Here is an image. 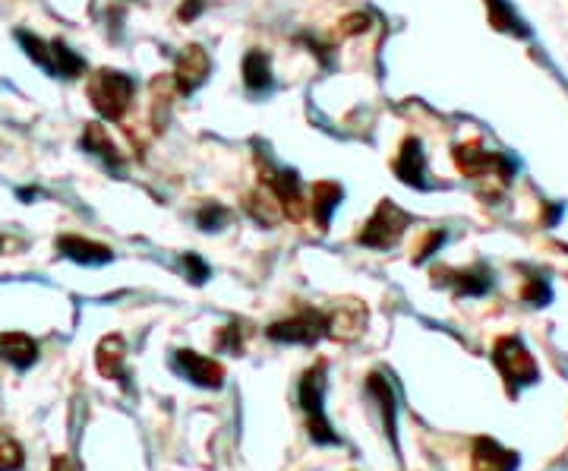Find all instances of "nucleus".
Returning <instances> with one entry per match:
<instances>
[{"mask_svg":"<svg viewBox=\"0 0 568 471\" xmlns=\"http://www.w3.org/2000/svg\"><path fill=\"white\" fill-rule=\"evenodd\" d=\"M408 228V215H404L395 203H382L376 209L373 219L363 225V231L357 234V241L363 247H373V250H385V247H395L398 238Z\"/></svg>","mask_w":568,"mask_h":471,"instance_id":"3","label":"nucleus"},{"mask_svg":"<svg viewBox=\"0 0 568 471\" xmlns=\"http://www.w3.org/2000/svg\"><path fill=\"white\" fill-rule=\"evenodd\" d=\"M184 263H187L190 272H193V282H202V279H206V266H202L196 257H184Z\"/></svg>","mask_w":568,"mask_h":471,"instance_id":"18","label":"nucleus"},{"mask_svg":"<svg viewBox=\"0 0 568 471\" xmlns=\"http://www.w3.org/2000/svg\"><path fill=\"white\" fill-rule=\"evenodd\" d=\"M326 317H329V336L344 342L357 339L363 332V323H367V313H363L360 304H341L332 313H326Z\"/></svg>","mask_w":568,"mask_h":471,"instance_id":"7","label":"nucleus"},{"mask_svg":"<svg viewBox=\"0 0 568 471\" xmlns=\"http://www.w3.org/2000/svg\"><path fill=\"white\" fill-rule=\"evenodd\" d=\"M174 364H177L180 374H184V377H187L190 383H196V386L218 389L221 383H225V367H221L218 361H212V358L196 355V351H177Z\"/></svg>","mask_w":568,"mask_h":471,"instance_id":"5","label":"nucleus"},{"mask_svg":"<svg viewBox=\"0 0 568 471\" xmlns=\"http://www.w3.org/2000/svg\"><path fill=\"white\" fill-rule=\"evenodd\" d=\"M322 396H326V364H316L307 370V377L300 383V402L307 411V430L316 443H338V434L332 430L326 411H322Z\"/></svg>","mask_w":568,"mask_h":471,"instance_id":"1","label":"nucleus"},{"mask_svg":"<svg viewBox=\"0 0 568 471\" xmlns=\"http://www.w3.org/2000/svg\"><path fill=\"white\" fill-rule=\"evenodd\" d=\"M19 465H23V449L10 437H0V471H16Z\"/></svg>","mask_w":568,"mask_h":471,"instance_id":"16","label":"nucleus"},{"mask_svg":"<svg viewBox=\"0 0 568 471\" xmlns=\"http://www.w3.org/2000/svg\"><path fill=\"white\" fill-rule=\"evenodd\" d=\"M329 332V317L322 310H300L297 317L281 320L269 326V339L275 342H300V345H313Z\"/></svg>","mask_w":568,"mask_h":471,"instance_id":"4","label":"nucleus"},{"mask_svg":"<svg viewBox=\"0 0 568 471\" xmlns=\"http://www.w3.org/2000/svg\"><path fill=\"white\" fill-rule=\"evenodd\" d=\"M124 342H120L117 336H111V339H105L101 342V348H98V370L105 377H120L124 380Z\"/></svg>","mask_w":568,"mask_h":471,"instance_id":"12","label":"nucleus"},{"mask_svg":"<svg viewBox=\"0 0 568 471\" xmlns=\"http://www.w3.org/2000/svg\"><path fill=\"white\" fill-rule=\"evenodd\" d=\"M199 4H202V0H190V7H187V10H180V16H187V19H190V16H196Z\"/></svg>","mask_w":568,"mask_h":471,"instance_id":"20","label":"nucleus"},{"mask_svg":"<svg viewBox=\"0 0 568 471\" xmlns=\"http://www.w3.org/2000/svg\"><path fill=\"white\" fill-rule=\"evenodd\" d=\"M89 98H92V105L98 108V114H105L108 121H117V117L130 108V98H133L130 76L114 73V70L95 73L92 83H89Z\"/></svg>","mask_w":568,"mask_h":471,"instance_id":"2","label":"nucleus"},{"mask_svg":"<svg viewBox=\"0 0 568 471\" xmlns=\"http://www.w3.org/2000/svg\"><path fill=\"white\" fill-rule=\"evenodd\" d=\"M367 389H370V396H376V399H379L382 418L389 421L385 427H389V437H392V443H395V396H392V386L385 383L379 374H373V377H370V383H367Z\"/></svg>","mask_w":568,"mask_h":471,"instance_id":"14","label":"nucleus"},{"mask_svg":"<svg viewBox=\"0 0 568 471\" xmlns=\"http://www.w3.org/2000/svg\"><path fill=\"white\" fill-rule=\"evenodd\" d=\"M209 76V54L202 48H187L184 54H180L177 61V89L180 92H193L199 89L202 83H206Z\"/></svg>","mask_w":568,"mask_h":471,"instance_id":"6","label":"nucleus"},{"mask_svg":"<svg viewBox=\"0 0 568 471\" xmlns=\"http://www.w3.org/2000/svg\"><path fill=\"white\" fill-rule=\"evenodd\" d=\"M225 222H228V209H221L215 203H209L206 209L199 212V225L206 228V231H215V228H221Z\"/></svg>","mask_w":568,"mask_h":471,"instance_id":"17","label":"nucleus"},{"mask_svg":"<svg viewBox=\"0 0 568 471\" xmlns=\"http://www.w3.org/2000/svg\"><path fill=\"white\" fill-rule=\"evenodd\" d=\"M83 143H86L92 152H98L101 159H111V162L120 159L117 149H114V143H111V136H108V130L101 127V124H89V130H86V136H83Z\"/></svg>","mask_w":568,"mask_h":471,"instance_id":"15","label":"nucleus"},{"mask_svg":"<svg viewBox=\"0 0 568 471\" xmlns=\"http://www.w3.org/2000/svg\"><path fill=\"white\" fill-rule=\"evenodd\" d=\"M38 355V345L23 336V332H7V336H0V358L10 361L13 367L26 370Z\"/></svg>","mask_w":568,"mask_h":471,"instance_id":"8","label":"nucleus"},{"mask_svg":"<svg viewBox=\"0 0 568 471\" xmlns=\"http://www.w3.org/2000/svg\"><path fill=\"white\" fill-rule=\"evenodd\" d=\"M243 80H247V86H250L253 92L269 89V83H272L269 54H262V51H250V54H247V61H243Z\"/></svg>","mask_w":568,"mask_h":471,"instance_id":"11","label":"nucleus"},{"mask_svg":"<svg viewBox=\"0 0 568 471\" xmlns=\"http://www.w3.org/2000/svg\"><path fill=\"white\" fill-rule=\"evenodd\" d=\"M395 174L401 181H408V184H420V178H423V152H420L417 140H411L408 146L401 149L398 162H395Z\"/></svg>","mask_w":568,"mask_h":471,"instance_id":"13","label":"nucleus"},{"mask_svg":"<svg viewBox=\"0 0 568 471\" xmlns=\"http://www.w3.org/2000/svg\"><path fill=\"white\" fill-rule=\"evenodd\" d=\"M338 200H341V187H338V184L322 181V184L313 187V193H310V212L316 215V222H319L322 228L329 225V215H332V209L338 206Z\"/></svg>","mask_w":568,"mask_h":471,"instance_id":"9","label":"nucleus"},{"mask_svg":"<svg viewBox=\"0 0 568 471\" xmlns=\"http://www.w3.org/2000/svg\"><path fill=\"white\" fill-rule=\"evenodd\" d=\"M51 471H79V468H76V462H73V459H67V456H57V459H54V465H51Z\"/></svg>","mask_w":568,"mask_h":471,"instance_id":"19","label":"nucleus"},{"mask_svg":"<svg viewBox=\"0 0 568 471\" xmlns=\"http://www.w3.org/2000/svg\"><path fill=\"white\" fill-rule=\"evenodd\" d=\"M60 250H64L67 257H73L76 263H108L111 260L108 247L83 241V238H60Z\"/></svg>","mask_w":568,"mask_h":471,"instance_id":"10","label":"nucleus"}]
</instances>
